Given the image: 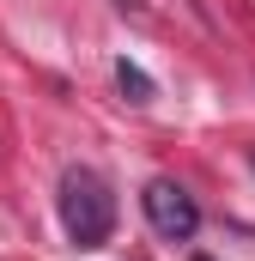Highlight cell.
<instances>
[{
  "label": "cell",
  "mask_w": 255,
  "mask_h": 261,
  "mask_svg": "<svg viewBox=\"0 0 255 261\" xmlns=\"http://www.w3.org/2000/svg\"><path fill=\"white\" fill-rule=\"evenodd\" d=\"M116 79H122V91H134V103H152V79L134 61H116Z\"/></svg>",
  "instance_id": "3"
},
{
  "label": "cell",
  "mask_w": 255,
  "mask_h": 261,
  "mask_svg": "<svg viewBox=\"0 0 255 261\" xmlns=\"http://www.w3.org/2000/svg\"><path fill=\"white\" fill-rule=\"evenodd\" d=\"M194 261H213V255H194Z\"/></svg>",
  "instance_id": "4"
},
{
  "label": "cell",
  "mask_w": 255,
  "mask_h": 261,
  "mask_svg": "<svg viewBox=\"0 0 255 261\" xmlns=\"http://www.w3.org/2000/svg\"><path fill=\"white\" fill-rule=\"evenodd\" d=\"M140 206H146V225H152L164 243H189L194 231H200V206H194V195L183 189V182H170V176H152L146 195H140Z\"/></svg>",
  "instance_id": "2"
},
{
  "label": "cell",
  "mask_w": 255,
  "mask_h": 261,
  "mask_svg": "<svg viewBox=\"0 0 255 261\" xmlns=\"http://www.w3.org/2000/svg\"><path fill=\"white\" fill-rule=\"evenodd\" d=\"M55 206H61V231L79 249L110 243V231H116V195H110V182H104L97 170H67Z\"/></svg>",
  "instance_id": "1"
}]
</instances>
